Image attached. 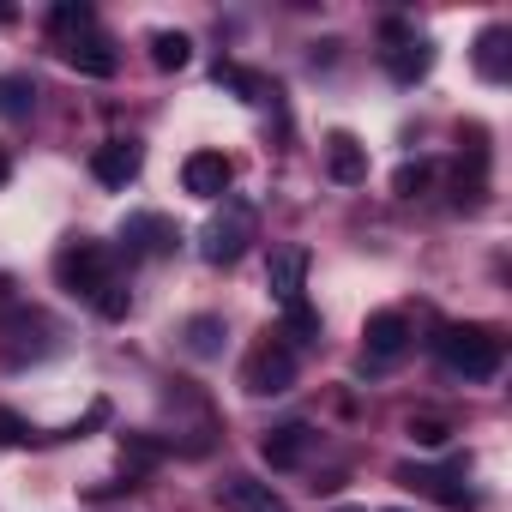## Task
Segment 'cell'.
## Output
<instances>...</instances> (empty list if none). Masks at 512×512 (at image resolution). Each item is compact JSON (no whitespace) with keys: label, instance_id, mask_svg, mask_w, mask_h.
<instances>
[{"label":"cell","instance_id":"6da1fadb","mask_svg":"<svg viewBox=\"0 0 512 512\" xmlns=\"http://www.w3.org/2000/svg\"><path fill=\"white\" fill-rule=\"evenodd\" d=\"M55 284H61L67 296H79V302H97V296L115 284V253H109L103 241H91V235L67 241V247L55 253Z\"/></svg>","mask_w":512,"mask_h":512},{"label":"cell","instance_id":"7a4b0ae2","mask_svg":"<svg viewBox=\"0 0 512 512\" xmlns=\"http://www.w3.org/2000/svg\"><path fill=\"white\" fill-rule=\"evenodd\" d=\"M434 350H440V362H446L452 374H464V380H494L500 362H506V350H500V338H494L488 326H446V332L434 338Z\"/></svg>","mask_w":512,"mask_h":512},{"label":"cell","instance_id":"3957f363","mask_svg":"<svg viewBox=\"0 0 512 512\" xmlns=\"http://www.w3.org/2000/svg\"><path fill=\"white\" fill-rule=\"evenodd\" d=\"M290 386H296V350H290L278 332H266V344L241 362V392H247V398H278V392H290Z\"/></svg>","mask_w":512,"mask_h":512},{"label":"cell","instance_id":"277c9868","mask_svg":"<svg viewBox=\"0 0 512 512\" xmlns=\"http://www.w3.org/2000/svg\"><path fill=\"white\" fill-rule=\"evenodd\" d=\"M253 241V205H223L205 229H199V253H205V266H235L241 253Z\"/></svg>","mask_w":512,"mask_h":512},{"label":"cell","instance_id":"5b68a950","mask_svg":"<svg viewBox=\"0 0 512 512\" xmlns=\"http://www.w3.org/2000/svg\"><path fill=\"white\" fill-rule=\"evenodd\" d=\"M386 73H392V85H416V79H428V67H434V49H428V37H416L404 19H386Z\"/></svg>","mask_w":512,"mask_h":512},{"label":"cell","instance_id":"8992f818","mask_svg":"<svg viewBox=\"0 0 512 512\" xmlns=\"http://www.w3.org/2000/svg\"><path fill=\"white\" fill-rule=\"evenodd\" d=\"M121 241H127V253H139V260H169L181 247V223L163 217V211H133L121 223Z\"/></svg>","mask_w":512,"mask_h":512},{"label":"cell","instance_id":"52a82bcc","mask_svg":"<svg viewBox=\"0 0 512 512\" xmlns=\"http://www.w3.org/2000/svg\"><path fill=\"white\" fill-rule=\"evenodd\" d=\"M61 61L73 67V73H85V79H115L121 73V55H115V43L91 25V31H79V37H67L61 43Z\"/></svg>","mask_w":512,"mask_h":512},{"label":"cell","instance_id":"ba28073f","mask_svg":"<svg viewBox=\"0 0 512 512\" xmlns=\"http://www.w3.org/2000/svg\"><path fill=\"white\" fill-rule=\"evenodd\" d=\"M0 338L13 344V362H25V356H49V350H55V320L37 314V308H13L7 320H0Z\"/></svg>","mask_w":512,"mask_h":512},{"label":"cell","instance_id":"9c48e42d","mask_svg":"<svg viewBox=\"0 0 512 512\" xmlns=\"http://www.w3.org/2000/svg\"><path fill=\"white\" fill-rule=\"evenodd\" d=\"M217 500H223V512H290V500H284L272 482L247 476V470L223 476V482H217Z\"/></svg>","mask_w":512,"mask_h":512},{"label":"cell","instance_id":"30bf717a","mask_svg":"<svg viewBox=\"0 0 512 512\" xmlns=\"http://www.w3.org/2000/svg\"><path fill=\"white\" fill-rule=\"evenodd\" d=\"M139 169H145V145H139V139H103V145L91 151V175H97L103 187L139 181Z\"/></svg>","mask_w":512,"mask_h":512},{"label":"cell","instance_id":"8fae6325","mask_svg":"<svg viewBox=\"0 0 512 512\" xmlns=\"http://www.w3.org/2000/svg\"><path fill=\"white\" fill-rule=\"evenodd\" d=\"M362 344H368V362H374V368L398 362V356L410 350V314H398V308H380V314H368V332H362Z\"/></svg>","mask_w":512,"mask_h":512},{"label":"cell","instance_id":"7c38bea8","mask_svg":"<svg viewBox=\"0 0 512 512\" xmlns=\"http://www.w3.org/2000/svg\"><path fill=\"white\" fill-rule=\"evenodd\" d=\"M398 482H404V488H416V494H428V500H440V506H452V512H464V506H470V488H464V476H458V470L398 464Z\"/></svg>","mask_w":512,"mask_h":512},{"label":"cell","instance_id":"4fadbf2b","mask_svg":"<svg viewBox=\"0 0 512 512\" xmlns=\"http://www.w3.org/2000/svg\"><path fill=\"white\" fill-rule=\"evenodd\" d=\"M229 181H235V163H229L223 151H193V157L181 163V187H187L193 199H223Z\"/></svg>","mask_w":512,"mask_h":512},{"label":"cell","instance_id":"5bb4252c","mask_svg":"<svg viewBox=\"0 0 512 512\" xmlns=\"http://www.w3.org/2000/svg\"><path fill=\"white\" fill-rule=\"evenodd\" d=\"M308 266H314V253H308V247H278L272 260H266V290H272L284 308H290V302H302Z\"/></svg>","mask_w":512,"mask_h":512},{"label":"cell","instance_id":"9a60e30c","mask_svg":"<svg viewBox=\"0 0 512 512\" xmlns=\"http://www.w3.org/2000/svg\"><path fill=\"white\" fill-rule=\"evenodd\" d=\"M308 446H314V428H308V422H278V428H266L260 458H266L272 470H296V464L308 458Z\"/></svg>","mask_w":512,"mask_h":512},{"label":"cell","instance_id":"2e32d148","mask_svg":"<svg viewBox=\"0 0 512 512\" xmlns=\"http://www.w3.org/2000/svg\"><path fill=\"white\" fill-rule=\"evenodd\" d=\"M470 61H476V73H482L488 85H506V79H512V31H506V25H488V31L476 37Z\"/></svg>","mask_w":512,"mask_h":512},{"label":"cell","instance_id":"e0dca14e","mask_svg":"<svg viewBox=\"0 0 512 512\" xmlns=\"http://www.w3.org/2000/svg\"><path fill=\"white\" fill-rule=\"evenodd\" d=\"M326 169H332V181L362 187V181H368V145H362L356 133H332V139H326Z\"/></svg>","mask_w":512,"mask_h":512},{"label":"cell","instance_id":"ac0fdd59","mask_svg":"<svg viewBox=\"0 0 512 512\" xmlns=\"http://www.w3.org/2000/svg\"><path fill=\"white\" fill-rule=\"evenodd\" d=\"M211 79H217V85H229L241 103H272V97H278V85H272V79L247 73V67H235V61H217V67H211Z\"/></svg>","mask_w":512,"mask_h":512},{"label":"cell","instance_id":"d6986e66","mask_svg":"<svg viewBox=\"0 0 512 512\" xmlns=\"http://www.w3.org/2000/svg\"><path fill=\"white\" fill-rule=\"evenodd\" d=\"M181 344H187V356H199V362L223 356V320H217V314H193V320L181 326Z\"/></svg>","mask_w":512,"mask_h":512},{"label":"cell","instance_id":"ffe728a7","mask_svg":"<svg viewBox=\"0 0 512 512\" xmlns=\"http://www.w3.org/2000/svg\"><path fill=\"white\" fill-rule=\"evenodd\" d=\"M31 109H37V79L31 73H0V115L25 121Z\"/></svg>","mask_w":512,"mask_h":512},{"label":"cell","instance_id":"44dd1931","mask_svg":"<svg viewBox=\"0 0 512 512\" xmlns=\"http://www.w3.org/2000/svg\"><path fill=\"white\" fill-rule=\"evenodd\" d=\"M193 61V37L187 31H151V67L157 73H181Z\"/></svg>","mask_w":512,"mask_h":512},{"label":"cell","instance_id":"7402d4cb","mask_svg":"<svg viewBox=\"0 0 512 512\" xmlns=\"http://www.w3.org/2000/svg\"><path fill=\"white\" fill-rule=\"evenodd\" d=\"M121 458H127V476H133V470H151V464L169 458V440H163V434H145V428H139V434H121Z\"/></svg>","mask_w":512,"mask_h":512},{"label":"cell","instance_id":"603a6c76","mask_svg":"<svg viewBox=\"0 0 512 512\" xmlns=\"http://www.w3.org/2000/svg\"><path fill=\"white\" fill-rule=\"evenodd\" d=\"M97 25V13L85 7V0H61V7H49V31L67 43V37H79V31H91Z\"/></svg>","mask_w":512,"mask_h":512},{"label":"cell","instance_id":"cb8c5ba5","mask_svg":"<svg viewBox=\"0 0 512 512\" xmlns=\"http://www.w3.org/2000/svg\"><path fill=\"white\" fill-rule=\"evenodd\" d=\"M278 338H290V350H296V344H320V314H314L308 302H290V308H284V332H278Z\"/></svg>","mask_w":512,"mask_h":512},{"label":"cell","instance_id":"d4e9b609","mask_svg":"<svg viewBox=\"0 0 512 512\" xmlns=\"http://www.w3.org/2000/svg\"><path fill=\"white\" fill-rule=\"evenodd\" d=\"M428 181H434V163H404V169L392 175V193H398V199H416V193H428Z\"/></svg>","mask_w":512,"mask_h":512},{"label":"cell","instance_id":"484cf974","mask_svg":"<svg viewBox=\"0 0 512 512\" xmlns=\"http://www.w3.org/2000/svg\"><path fill=\"white\" fill-rule=\"evenodd\" d=\"M410 440H416L422 452H440V446L452 440V428H446L440 416H410Z\"/></svg>","mask_w":512,"mask_h":512},{"label":"cell","instance_id":"4316f807","mask_svg":"<svg viewBox=\"0 0 512 512\" xmlns=\"http://www.w3.org/2000/svg\"><path fill=\"white\" fill-rule=\"evenodd\" d=\"M91 308H97L103 320H127V308H133V290H127V284L115 278V284H109V290H103V296H97Z\"/></svg>","mask_w":512,"mask_h":512},{"label":"cell","instance_id":"83f0119b","mask_svg":"<svg viewBox=\"0 0 512 512\" xmlns=\"http://www.w3.org/2000/svg\"><path fill=\"white\" fill-rule=\"evenodd\" d=\"M37 434H31V422L19 416V410H7V404H0V446H31Z\"/></svg>","mask_w":512,"mask_h":512},{"label":"cell","instance_id":"f1b7e54d","mask_svg":"<svg viewBox=\"0 0 512 512\" xmlns=\"http://www.w3.org/2000/svg\"><path fill=\"white\" fill-rule=\"evenodd\" d=\"M7 175H13V157H7V145H0V187H7Z\"/></svg>","mask_w":512,"mask_h":512},{"label":"cell","instance_id":"f546056e","mask_svg":"<svg viewBox=\"0 0 512 512\" xmlns=\"http://www.w3.org/2000/svg\"><path fill=\"white\" fill-rule=\"evenodd\" d=\"M0 25H13V7H0Z\"/></svg>","mask_w":512,"mask_h":512}]
</instances>
